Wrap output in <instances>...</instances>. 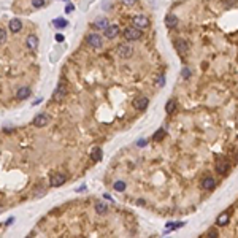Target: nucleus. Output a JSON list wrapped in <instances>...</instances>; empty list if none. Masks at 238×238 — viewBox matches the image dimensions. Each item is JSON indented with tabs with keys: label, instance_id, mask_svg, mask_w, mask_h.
<instances>
[{
	"label": "nucleus",
	"instance_id": "obj_32",
	"mask_svg": "<svg viewBox=\"0 0 238 238\" xmlns=\"http://www.w3.org/2000/svg\"><path fill=\"white\" fill-rule=\"evenodd\" d=\"M124 3H127V5H133L135 3V0H122Z\"/></svg>",
	"mask_w": 238,
	"mask_h": 238
},
{
	"label": "nucleus",
	"instance_id": "obj_5",
	"mask_svg": "<svg viewBox=\"0 0 238 238\" xmlns=\"http://www.w3.org/2000/svg\"><path fill=\"white\" fill-rule=\"evenodd\" d=\"M214 168H216L217 173L225 175V173L230 170V163H228V160H225L224 157H219V159H216V162H214Z\"/></svg>",
	"mask_w": 238,
	"mask_h": 238
},
{
	"label": "nucleus",
	"instance_id": "obj_33",
	"mask_svg": "<svg viewBox=\"0 0 238 238\" xmlns=\"http://www.w3.org/2000/svg\"><path fill=\"white\" fill-rule=\"evenodd\" d=\"M136 144H138V146H144L146 141H144V140H138V141H136Z\"/></svg>",
	"mask_w": 238,
	"mask_h": 238
},
{
	"label": "nucleus",
	"instance_id": "obj_15",
	"mask_svg": "<svg viewBox=\"0 0 238 238\" xmlns=\"http://www.w3.org/2000/svg\"><path fill=\"white\" fill-rule=\"evenodd\" d=\"M176 25H178V16L168 14V16L165 17V27H167V29H175Z\"/></svg>",
	"mask_w": 238,
	"mask_h": 238
},
{
	"label": "nucleus",
	"instance_id": "obj_28",
	"mask_svg": "<svg viewBox=\"0 0 238 238\" xmlns=\"http://www.w3.org/2000/svg\"><path fill=\"white\" fill-rule=\"evenodd\" d=\"M5 41H6V32L2 29V27H0V44L5 43Z\"/></svg>",
	"mask_w": 238,
	"mask_h": 238
},
{
	"label": "nucleus",
	"instance_id": "obj_14",
	"mask_svg": "<svg viewBox=\"0 0 238 238\" xmlns=\"http://www.w3.org/2000/svg\"><path fill=\"white\" fill-rule=\"evenodd\" d=\"M8 27H10L11 32L17 33V32L22 29V22H21V19H17V17H13V19L10 21V24H8Z\"/></svg>",
	"mask_w": 238,
	"mask_h": 238
},
{
	"label": "nucleus",
	"instance_id": "obj_8",
	"mask_svg": "<svg viewBox=\"0 0 238 238\" xmlns=\"http://www.w3.org/2000/svg\"><path fill=\"white\" fill-rule=\"evenodd\" d=\"M48 122H49V114H46V113L36 114L33 119V125H36V127H44Z\"/></svg>",
	"mask_w": 238,
	"mask_h": 238
},
{
	"label": "nucleus",
	"instance_id": "obj_24",
	"mask_svg": "<svg viewBox=\"0 0 238 238\" xmlns=\"http://www.w3.org/2000/svg\"><path fill=\"white\" fill-rule=\"evenodd\" d=\"M206 238H219V232L216 227H211L209 230L206 232Z\"/></svg>",
	"mask_w": 238,
	"mask_h": 238
},
{
	"label": "nucleus",
	"instance_id": "obj_4",
	"mask_svg": "<svg viewBox=\"0 0 238 238\" xmlns=\"http://www.w3.org/2000/svg\"><path fill=\"white\" fill-rule=\"evenodd\" d=\"M87 44L94 49H100L103 46V40L98 33H90V35H87Z\"/></svg>",
	"mask_w": 238,
	"mask_h": 238
},
{
	"label": "nucleus",
	"instance_id": "obj_18",
	"mask_svg": "<svg viewBox=\"0 0 238 238\" xmlns=\"http://www.w3.org/2000/svg\"><path fill=\"white\" fill-rule=\"evenodd\" d=\"M94 27H95V29H100V30H105L106 27H108V21H106V17H98V19L94 22Z\"/></svg>",
	"mask_w": 238,
	"mask_h": 238
},
{
	"label": "nucleus",
	"instance_id": "obj_34",
	"mask_svg": "<svg viewBox=\"0 0 238 238\" xmlns=\"http://www.w3.org/2000/svg\"><path fill=\"white\" fill-rule=\"evenodd\" d=\"M40 102H41V98H36V100H33V103H32V105H38Z\"/></svg>",
	"mask_w": 238,
	"mask_h": 238
},
{
	"label": "nucleus",
	"instance_id": "obj_22",
	"mask_svg": "<svg viewBox=\"0 0 238 238\" xmlns=\"http://www.w3.org/2000/svg\"><path fill=\"white\" fill-rule=\"evenodd\" d=\"M113 187H114V190H117V192H124L125 187H127V184H125L124 181H116L114 184H113Z\"/></svg>",
	"mask_w": 238,
	"mask_h": 238
},
{
	"label": "nucleus",
	"instance_id": "obj_23",
	"mask_svg": "<svg viewBox=\"0 0 238 238\" xmlns=\"http://www.w3.org/2000/svg\"><path fill=\"white\" fill-rule=\"evenodd\" d=\"M163 136H165V130H163V129H159L157 132L152 135V141H160Z\"/></svg>",
	"mask_w": 238,
	"mask_h": 238
},
{
	"label": "nucleus",
	"instance_id": "obj_17",
	"mask_svg": "<svg viewBox=\"0 0 238 238\" xmlns=\"http://www.w3.org/2000/svg\"><path fill=\"white\" fill-rule=\"evenodd\" d=\"M29 95H30V89H29V87H21V89L16 92V98H17V100H24V98H27Z\"/></svg>",
	"mask_w": 238,
	"mask_h": 238
},
{
	"label": "nucleus",
	"instance_id": "obj_10",
	"mask_svg": "<svg viewBox=\"0 0 238 238\" xmlns=\"http://www.w3.org/2000/svg\"><path fill=\"white\" fill-rule=\"evenodd\" d=\"M175 48H176V51L179 52V54H184L189 51V44H187V41L186 40H182V38H178V40H175Z\"/></svg>",
	"mask_w": 238,
	"mask_h": 238
},
{
	"label": "nucleus",
	"instance_id": "obj_3",
	"mask_svg": "<svg viewBox=\"0 0 238 238\" xmlns=\"http://www.w3.org/2000/svg\"><path fill=\"white\" fill-rule=\"evenodd\" d=\"M132 24H133L135 29L143 30V29H146V27H149V19L146 16H143V14H138V16L132 17Z\"/></svg>",
	"mask_w": 238,
	"mask_h": 238
},
{
	"label": "nucleus",
	"instance_id": "obj_11",
	"mask_svg": "<svg viewBox=\"0 0 238 238\" xmlns=\"http://www.w3.org/2000/svg\"><path fill=\"white\" fill-rule=\"evenodd\" d=\"M25 46H27V49L35 51L36 46H38V36H36L35 33H30L29 36H27V40H25Z\"/></svg>",
	"mask_w": 238,
	"mask_h": 238
},
{
	"label": "nucleus",
	"instance_id": "obj_12",
	"mask_svg": "<svg viewBox=\"0 0 238 238\" xmlns=\"http://www.w3.org/2000/svg\"><path fill=\"white\" fill-rule=\"evenodd\" d=\"M216 187V179L213 176H205L202 179V189L203 190H213Z\"/></svg>",
	"mask_w": 238,
	"mask_h": 238
},
{
	"label": "nucleus",
	"instance_id": "obj_7",
	"mask_svg": "<svg viewBox=\"0 0 238 238\" xmlns=\"http://www.w3.org/2000/svg\"><path fill=\"white\" fill-rule=\"evenodd\" d=\"M149 105V98L148 97H144V95H140V97H136L133 100V106L135 109H146Z\"/></svg>",
	"mask_w": 238,
	"mask_h": 238
},
{
	"label": "nucleus",
	"instance_id": "obj_37",
	"mask_svg": "<svg viewBox=\"0 0 238 238\" xmlns=\"http://www.w3.org/2000/svg\"><path fill=\"white\" fill-rule=\"evenodd\" d=\"M27 238H32V235H29V236H27Z\"/></svg>",
	"mask_w": 238,
	"mask_h": 238
},
{
	"label": "nucleus",
	"instance_id": "obj_21",
	"mask_svg": "<svg viewBox=\"0 0 238 238\" xmlns=\"http://www.w3.org/2000/svg\"><path fill=\"white\" fill-rule=\"evenodd\" d=\"M175 109H176V100L171 98V100H168L167 105H165V113H167V114H171Z\"/></svg>",
	"mask_w": 238,
	"mask_h": 238
},
{
	"label": "nucleus",
	"instance_id": "obj_16",
	"mask_svg": "<svg viewBox=\"0 0 238 238\" xmlns=\"http://www.w3.org/2000/svg\"><path fill=\"white\" fill-rule=\"evenodd\" d=\"M228 213L227 211H224V213H221L219 214V217H217V221H216V224L219 225V227H224V225H227L228 224Z\"/></svg>",
	"mask_w": 238,
	"mask_h": 238
},
{
	"label": "nucleus",
	"instance_id": "obj_20",
	"mask_svg": "<svg viewBox=\"0 0 238 238\" xmlns=\"http://www.w3.org/2000/svg\"><path fill=\"white\" fill-rule=\"evenodd\" d=\"M52 25L57 27V29H63V27L68 25V22H67V19H63V17H56V19L52 21Z\"/></svg>",
	"mask_w": 238,
	"mask_h": 238
},
{
	"label": "nucleus",
	"instance_id": "obj_13",
	"mask_svg": "<svg viewBox=\"0 0 238 238\" xmlns=\"http://www.w3.org/2000/svg\"><path fill=\"white\" fill-rule=\"evenodd\" d=\"M103 33H105V36L106 38H109V40H113L114 36H117L119 35V27L114 24V25H108L106 29L103 30Z\"/></svg>",
	"mask_w": 238,
	"mask_h": 238
},
{
	"label": "nucleus",
	"instance_id": "obj_27",
	"mask_svg": "<svg viewBox=\"0 0 238 238\" xmlns=\"http://www.w3.org/2000/svg\"><path fill=\"white\" fill-rule=\"evenodd\" d=\"M32 5L35 8H41V6H44V0H32Z\"/></svg>",
	"mask_w": 238,
	"mask_h": 238
},
{
	"label": "nucleus",
	"instance_id": "obj_19",
	"mask_svg": "<svg viewBox=\"0 0 238 238\" xmlns=\"http://www.w3.org/2000/svg\"><path fill=\"white\" fill-rule=\"evenodd\" d=\"M102 155H103L102 148H94L92 149V154H90V157H92L94 162H98V160H102Z\"/></svg>",
	"mask_w": 238,
	"mask_h": 238
},
{
	"label": "nucleus",
	"instance_id": "obj_6",
	"mask_svg": "<svg viewBox=\"0 0 238 238\" xmlns=\"http://www.w3.org/2000/svg\"><path fill=\"white\" fill-rule=\"evenodd\" d=\"M65 181H67V175H63V173H54V175L49 178V182H51L52 187H59Z\"/></svg>",
	"mask_w": 238,
	"mask_h": 238
},
{
	"label": "nucleus",
	"instance_id": "obj_26",
	"mask_svg": "<svg viewBox=\"0 0 238 238\" xmlns=\"http://www.w3.org/2000/svg\"><path fill=\"white\" fill-rule=\"evenodd\" d=\"M181 75H182V78H184V79H189L190 75H192V73H190V68L184 67V68H182V71H181Z\"/></svg>",
	"mask_w": 238,
	"mask_h": 238
},
{
	"label": "nucleus",
	"instance_id": "obj_35",
	"mask_svg": "<svg viewBox=\"0 0 238 238\" xmlns=\"http://www.w3.org/2000/svg\"><path fill=\"white\" fill-rule=\"evenodd\" d=\"M13 221H14V219H13V217H10V219H8V221H6V225H10Z\"/></svg>",
	"mask_w": 238,
	"mask_h": 238
},
{
	"label": "nucleus",
	"instance_id": "obj_31",
	"mask_svg": "<svg viewBox=\"0 0 238 238\" xmlns=\"http://www.w3.org/2000/svg\"><path fill=\"white\" fill-rule=\"evenodd\" d=\"M65 11H67V13H71V11H73V5H67Z\"/></svg>",
	"mask_w": 238,
	"mask_h": 238
},
{
	"label": "nucleus",
	"instance_id": "obj_1",
	"mask_svg": "<svg viewBox=\"0 0 238 238\" xmlns=\"http://www.w3.org/2000/svg\"><path fill=\"white\" fill-rule=\"evenodd\" d=\"M117 56L121 57V59H129L133 56V48H132V44L129 43H121L117 46Z\"/></svg>",
	"mask_w": 238,
	"mask_h": 238
},
{
	"label": "nucleus",
	"instance_id": "obj_30",
	"mask_svg": "<svg viewBox=\"0 0 238 238\" xmlns=\"http://www.w3.org/2000/svg\"><path fill=\"white\" fill-rule=\"evenodd\" d=\"M56 40H57V41H63V35H62V33H57V35H56Z\"/></svg>",
	"mask_w": 238,
	"mask_h": 238
},
{
	"label": "nucleus",
	"instance_id": "obj_2",
	"mask_svg": "<svg viewBox=\"0 0 238 238\" xmlns=\"http://www.w3.org/2000/svg\"><path fill=\"white\" fill-rule=\"evenodd\" d=\"M122 35H124V38L127 41H135V40H140L143 33H141V30L135 29V27H127V29L122 32Z\"/></svg>",
	"mask_w": 238,
	"mask_h": 238
},
{
	"label": "nucleus",
	"instance_id": "obj_25",
	"mask_svg": "<svg viewBox=\"0 0 238 238\" xmlns=\"http://www.w3.org/2000/svg\"><path fill=\"white\" fill-rule=\"evenodd\" d=\"M95 211L98 213V214H105L108 209H106V205H103V203H95Z\"/></svg>",
	"mask_w": 238,
	"mask_h": 238
},
{
	"label": "nucleus",
	"instance_id": "obj_36",
	"mask_svg": "<svg viewBox=\"0 0 238 238\" xmlns=\"http://www.w3.org/2000/svg\"><path fill=\"white\" fill-rule=\"evenodd\" d=\"M3 211V206H0V213H2Z\"/></svg>",
	"mask_w": 238,
	"mask_h": 238
},
{
	"label": "nucleus",
	"instance_id": "obj_29",
	"mask_svg": "<svg viewBox=\"0 0 238 238\" xmlns=\"http://www.w3.org/2000/svg\"><path fill=\"white\" fill-rule=\"evenodd\" d=\"M163 84H165V75H160V76L157 78V86L162 87Z\"/></svg>",
	"mask_w": 238,
	"mask_h": 238
},
{
	"label": "nucleus",
	"instance_id": "obj_9",
	"mask_svg": "<svg viewBox=\"0 0 238 238\" xmlns=\"http://www.w3.org/2000/svg\"><path fill=\"white\" fill-rule=\"evenodd\" d=\"M67 95V87L63 86V84H60L56 90H54V95H52V100L54 102H62L63 100V97Z\"/></svg>",
	"mask_w": 238,
	"mask_h": 238
}]
</instances>
